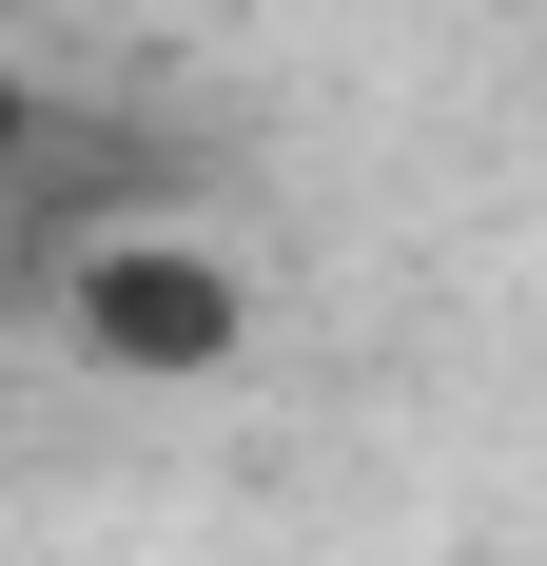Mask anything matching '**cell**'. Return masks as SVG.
Here are the masks:
<instances>
[{"mask_svg": "<svg viewBox=\"0 0 547 566\" xmlns=\"http://www.w3.org/2000/svg\"><path fill=\"white\" fill-rule=\"evenodd\" d=\"M40 137H59V98H40V78H20V59H0V176L40 157Z\"/></svg>", "mask_w": 547, "mask_h": 566, "instance_id": "cell-2", "label": "cell"}, {"mask_svg": "<svg viewBox=\"0 0 547 566\" xmlns=\"http://www.w3.org/2000/svg\"><path fill=\"white\" fill-rule=\"evenodd\" d=\"M0 293H20V216H0Z\"/></svg>", "mask_w": 547, "mask_h": 566, "instance_id": "cell-3", "label": "cell"}, {"mask_svg": "<svg viewBox=\"0 0 547 566\" xmlns=\"http://www.w3.org/2000/svg\"><path fill=\"white\" fill-rule=\"evenodd\" d=\"M59 333L117 391H216L235 352H255V274H235L216 234H176V216H117V234L59 254Z\"/></svg>", "mask_w": 547, "mask_h": 566, "instance_id": "cell-1", "label": "cell"}]
</instances>
